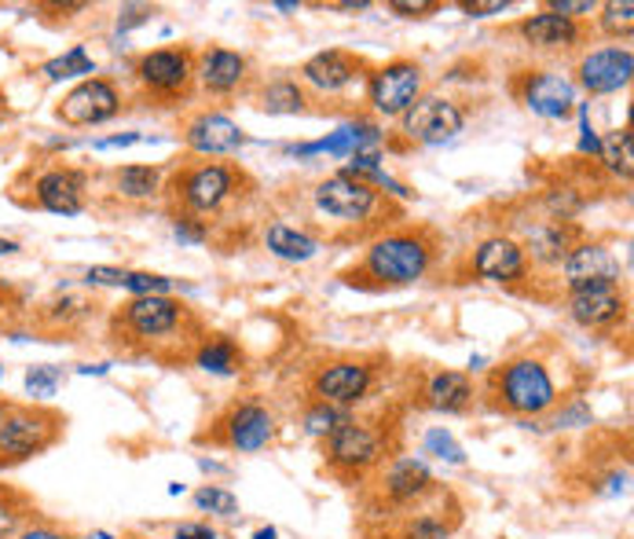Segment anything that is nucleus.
Returning a JSON list of instances; mask_svg holds the SVG:
<instances>
[{
  "instance_id": "1",
  "label": "nucleus",
  "mask_w": 634,
  "mask_h": 539,
  "mask_svg": "<svg viewBox=\"0 0 634 539\" xmlns=\"http://www.w3.org/2000/svg\"><path fill=\"white\" fill-rule=\"evenodd\" d=\"M110 338L122 348H133V353L166 359V348H176L180 356L195 353V345L206 334H198L195 313L184 302H176L173 294H147L129 297L125 305L110 313Z\"/></svg>"
},
{
  "instance_id": "2",
  "label": "nucleus",
  "mask_w": 634,
  "mask_h": 539,
  "mask_svg": "<svg viewBox=\"0 0 634 539\" xmlns=\"http://www.w3.org/2000/svg\"><path fill=\"white\" fill-rule=\"evenodd\" d=\"M440 254V235L432 228H392L370 238L356 268L341 272L349 286L359 291H400V286H415L418 279H426L437 265Z\"/></svg>"
},
{
  "instance_id": "3",
  "label": "nucleus",
  "mask_w": 634,
  "mask_h": 539,
  "mask_svg": "<svg viewBox=\"0 0 634 539\" xmlns=\"http://www.w3.org/2000/svg\"><path fill=\"white\" fill-rule=\"evenodd\" d=\"M312 209L319 217H327L330 224H345L359 228V232H386V217H397L400 209L392 206V198H386L378 187H370L367 180L334 173L327 180H319L312 187Z\"/></svg>"
},
{
  "instance_id": "4",
  "label": "nucleus",
  "mask_w": 634,
  "mask_h": 539,
  "mask_svg": "<svg viewBox=\"0 0 634 539\" xmlns=\"http://www.w3.org/2000/svg\"><path fill=\"white\" fill-rule=\"evenodd\" d=\"M488 401L496 412L536 418L547 415L561 396L550 367L539 356H513L488 375Z\"/></svg>"
},
{
  "instance_id": "5",
  "label": "nucleus",
  "mask_w": 634,
  "mask_h": 539,
  "mask_svg": "<svg viewBox=\"0 0 634 539\" xmlns=\"http://www.w3.org/2000/svg\"><path fill=\"white\" fill-rule=\"evenodd\" d=\"M249 184L246 173L239 166L228 162H195L176 169L173 180H169V198L176 206V217H191V221H203L206 217L220 213L231 198H235Z\"/></svg>"
},
{
  "instance_id": "6",
  "label": "nucleus",
  "mask_w": 634,
  "mask_h": 539,
  "mask_svg": "<svg viewBox=\"0 0 634 539\" xmlns=\"http://www.w3.org/2000/svg\"><path fill=\"white\" fill-rule=\"evenodd\" d=\"M139 88H144L147 99H155L158 107L180 103V99L191 96L195 88V52L184 45H169V48H150L136 59L133 66Z\"/></svg>"
},
{
  "instance_id": "7",
  "label": "nucleus",
  "mask_w": 634,
  "mask_h": 539,
  "mask_svg": "<svg viewBox=\"0 0 634 539\" xmlns=\"http://www.w3.org/2000/svg\"><path fill=\"white\" fill-rule=\"evenodd\" d=\"M386 452H389L386 433L375 422H356V418L341 422L324 441L327 466L341 477H364L386 458Z\"/></svg>"
},
{
  "instance_id": "8",
  "label": "nucleus",
  "mask_w": 634,
  "mask_h": 539,
  "mask_svg": "<svg viewBox=\"0 0 634 539\" xmlns=\"http://www.w3.org/2000/svg\"><path fill=\"white\" fill-rule=\"evenodd\" d=\"M510 88L532 114L547 122H565L580 103V88L572 85V77L553 74V70H517Z\"/></svg>"
},
{
  "instance_id": "9",
  "label": "nucleus",
  "mask_w": 634,
  "mask_h": 539,
  "mask_svg": "<svg viewBox=\"0 0 634 539\" xmlns=\"http://www.w3.org/2000/svg\"><path fill=\"white\" fill-rule=\"evenodd\" d=\"M422 96V66L415 59H389L367 74V103L378 118H404Z\"/></svg>"
},
{
  "instance_id": "10",
  "label": "nucleus",
  "mask_w": 634,
  "mask_h": 539,
  "mask_svg": "<svg viewBox=\"0 0 634 539\" xmlns=\"http://www.w3.org/2000/svg\"><path fill=\"white\" fill-rule=\"evenodd\" d=\"M63 418L45 407H8L0 422V455L4 458H34L59 441Z\"/></svg>"
},
{
  "instance_id": "11",
  "label": "nucleus",
  "mask_w": 634,
  "mask_h": 539,
  "mask_svg": "<svg viewBox=\"0 0 634 539\" xmlns=\"http://www.w3.org/2000/svg\"><path fill=\"white\" fill-rule=\"evenodd\" d=\"M466 128V107L448 96H418L415 107L400 118V133L418 147L451 144Z\"/></svg>"
},
{
  "instance_id": "12",
  "label": "nucleus",
  "mask_w": 634,
  "mask_h": 539,
  "mask_svg": "<svg viewBox=\"0 0 634 539\" xmlns=\"http://www.w3.org/2000/svg\"><path fill=\"white\" fill-rule=\"evenodd\" d=\"M623 272H627V265L606 238H583L558 268L565 294L587 291V286H620Z\"/></svg>"
},
{
  "instance_id": "13",
  "label": "nucleus",
  "mask_w": 634,
  "mask_h": 539,
  "mask_svg": "<svg viewBox=\"0 0 634 539\" xmlns=\"http://www.w3.org/2000/svg\"><path fill=\"white\" fill-rule=\"evenodd\" d=\"M375 378L378 371L367 364V359H330V364L316 367L312 371V396L319 404H330V407H356L359 401H367L370 389H375Z\"/></svg>"
},
{
  "instance_id": "14",
  "label": "nucleus",
  "mask_w": 634,
  "mask_h": 539,
  "mask_svg": "<svg viewBox=\"0 0 634 539\" xmlns=\"http://www.w3.org/2000/svg\"><path fill=\"white\" fill-rule=\"evenodd\" d=\"M122 88H118L110 77H85L77 82L70 93L59 99L56 118L70 128H88V125H103L110 118L122 114Z\"/></svg>"
},
{
  "instance_id": "15",
  "label": "nucleus",
  "mask_w": 634,
  "mask_h": 539,
  "mask_svg": "<svg viewBox=\"0 0 634 539\" xmlns=\"http://www.w3.org/2000/svg\"><path fill=\"white\" fill-rule=\"evenodd\" d=\"M466 268L473 279H485V283H499V286H521L532 275L525 249H521V243L513 235L480 238V243L470 249Z\"/></svg>"
},
{
  "instance_id": "16",
  "label": "nucleus",
  "mask_w": 634,
  "mask_h": 539,
  "mask_svg": "<svg viewBox=\"0 0 634 539\" xmlns=\"http://www.w3.org/2000/svg\"><path fill=\"white\" fill-rule=\"evenodd\" d=\"M634 77V56L627 45H601L580 56L576 63V88L590 96H612L627 88Z\"/></svg>"
},
{
  "instance_id": "17",
  "label": "nucleus",
  "mask_w": 634,
  "mask_h": 539,
  "mask_svg": "<svg viewBox=\"0 0 634 539\" xmlns=\"http://www.w3.org/2000/svg\"><path fill=\"white\" fill-rule=\"evenodd\" d=\"M34 192V206L45 209V213H59V217H77L85 209L88 198V173L70 166H52L41 169L29 184Z\"/></svg>"
},
{
  "instance_id": "18",
  "label": "nucleus",
  "mask_w": 634,
  "mask_h": 539,
  "mask_svg": "<svg viewBox=\"0 0 634 539\" xmlns=\"http://www.w3.org/2000/svg\"><path fill=\"white\" fill-rule=\"evenodd\" d=\"M627 291L623 286H587L565 294V313L583 331H612L627 319Z\"/></svg>"
},
{
  "instance_id": "19",
  "label": "nucleus",
  "mask_w": 634,
  "mask_h": 539,
  "mask_svg": "<svg viewBox=\"0 0 634 539\" xmlns=\"http://www.w3.org/2000/svg\"><path fill=\"white\" fill-rule=\"evenodd\" d=\"M364 74H370L364 56H352V52H345V48H327V52H316L301 63L297 82L316 88V93H324V96H338Z\"/></svg>"
},
{
  "instance_id": "20",
  "label": "nucleus",
  "mask_w": 634,
  "mask_h": 539,
  "mask_svg": "<svg viewBox=\"0 0 634 539\" xmlns=\"http://www.w3.org/2000/svg\"><path fill=\"white\" fill-rule=\"evenodd\" d=\"M217 426H220V441L235 448V452H265L276 441V415L257 401L235 404Z\"/></svg>"
},
{
  "instance_id": "21",
  "label": "nucleus",
  "mask_w": 634,
  "mask_h": 539,
  "mask_svg": "<svg viewBox=\"0 0 634 539\" xmlns=\"http://www.w3.org/2000/svg\"><path fill=\"white\" fill-rule=\"evenodd\" d=\"M517 34L532 52H576V48L587 41V29H583L580 19H565L558 12H536V15H525L517 23Z\"/></svg>"
},
{
  "instance_id": "22",
  "label": "nucleus",
  "mask_w": 634,
  "mask_h": 539,
  "mask_svg": "<svg viewBox=\"0 0 634 539\" xmlns=\"http://www.w3.org/2000/svg\"><path fill=\"white\" fill-rule=\"evenodd\" d=\"M184 144H187L191 155L220 158V155H235L239 147L246 144V133H243V125L231 122L228 114H220V111H198L195 118H187Z\"/></svg>"
},
{
  "instance_id": "23",
  "label": "nucleus",
  "mask_w": 634,
  "mask_h": 539,
  "mask_svg": "<svg viewBox=\"0 0 634 539\" xmlns=\"http://www.w3.org/2000/svg\"><path fill=\"white\" fill-rule=\"evenodd\" d=\"M583 243V228L576 221H536L525 232V261L528 268L539 265V268H561V261L572 254Z\"/></svg>"
},
{
  "instance_id": "24",
  "label": "nucleus",
  "mask_w": 634,
  "mask_h": 539,
  "mask_svg": "<svg viewBox=\"0 0 634 539\" xmlns=\"http://www.w3.org/2000/svg\"><path fill=\"white\" fill-rule=\"evenodd\" d=\"M249 77V59L235 48H206L195 56V82L206 88L209 96H235Z\"/></svg>"
},
{
  "instance_id": "25",
  "label": "nucleus",
  "mask_w": 634,
  "mask_h": 539,
  "mask_svg": "<svg viewBox=\"0 0 634 539\" xmlns=\"http://www.w3.org/2000/svg\"><path fill=\"white\" fill-rule=\"evenodd\" d=\"M364 147H381V128H378V122H370V118H356V122L338 125L334 133H327L324 139H316V144L290 147V155H297V158H316V155L349 158V155L364 151Z\"/></svg>"
},
{
  "instance_id": "26",
  "label": "nucleus",
  "mask_w": 634,
  "mask_h": 539,
  "mask_svg": "<svg viewBox=\"0 0 634 539\" xmlns=\"http://www.w3.org/2000/svg\"><path fill=\"white\" fill-rule=\"evenodd\" d=\"M429 488H432V470L426 466V458H415V455L392 458L389 470L381 474V495H386L392 506L418 503Z\"/></svg>"
},
{
  "instance_id": "27",
  "label": "nucleus",
  "mask_w": 634,
  "mask_h": 539,
  "mask_svg": "<svg viewBox=\"0 0 634 539\" xmlns=\"http://www.w3.org/2000/svg\"><path fill=\"white\" fill-rule=\"evenodd\" d=\"M88 286H118V291H129L133 297L147 294H173L176 279L158 275V272H136V268H114V265H93L85 272Z\"/></svg>"
},
{
  "instance_id": "28",
  "label": "nucleus",
  "mask_w": 634,
  "mask_h": 539,
  "mask_svg": "<svg viewBox=\"0 0 634 539\" xmlns=\"http://www.w3.org/2000/svg\"><path fill=\"white\" fill-rule=\"evenodd\" d=\"M422 396H426L432 412L462 415L473 404L477 389H473V378L466 371H432L426 378V385H422Z\"/></svg>"
},
{
  "instance_id": "29",
  "label": "nucleus",
  "mask_w": 634,
  "mask_h": 539,
  "mask_svg": "<svg viewBox=\"0 0 634 539\" xmlns=\"http://www.w3.org/2000/svg\"><path fill=\"white\" fill-rule=\"evenodd\" d=\"M265 249L271 257H279V261L305 265L319 254V238L305 232V228H294L286 221H271L265 228Z\"/></svg>"
},
{
  "instance_id": "30",
  "label": "nucleus",
  "mask_w": 634,
  "mask_h": 539,
  "mask_svg": "<svg viewBox=\"0 0 634 539\" xmlns=\"http://www.w3.org/2000/svg\"><path fill=\"white\" fill-rule=\"evenodd\" d=\"M96 313V302H88L82 294H56L52 302L37 308V323L48 331H77L85 327Z\"/></svg>"
},
{
  "instance_id": "31",
  "label": "nucleus",
  "mask_w": 634,
  "mask_h": 539,
  "mask_svg": "<svg viewBox=\"0 0 634 539\" xmlns=\"http://www.w3.org/2000/svg\"><path fill=\"white\" fill-rule=\"evenodd\" d=\"M191 359H195L198 371L206 375H217V378H231L243 371V348H239L231 338L224 334H214V338H203V342L195 345V353H191Z\"/></svg>"
},
{
  "instance_id": "32",
  "label": "nucleus",
  "mask_w": 634,
  "mask_h": 539,
  "mask_svg": "<svg viewBox=\"0 0 634 539\" xmlns=\"http://www.w3.org/2000/svg\"><path fill=\"white\" fill-rule=\"evenodd\" d=\"M305 103H308V93L297 77H271L257 93V107L265 114H301Z\"/></svg>"
},
{
  "instance_id": "33",
  "label": "nucleus",
  "mask_w": 634,
  "mask_h": 539,
  "mask_svg": "<svg viewBox=\"0 0 634 539\" xmlns=\"http://www.w3.org/2000/svg\"><path fill=\"white\" fill-rule=\"evenodd\" d=\"M162 176L158 166H122L114 173V192L125 203H150L162 195Z\"/></svg>"
},
{
  "instance_id": "34",
  "label": "nucleus",
  "mask_w": 634,
  "mask_h": 539,
  "mask_svg": "<svg viewBox=\"0 0 634 539\" xmlns=\"http://www.w3.org/2000/svg\"><path fill=\"white\" fill-rule=\"evenodd\" d=\"M601 166H606V173L612 180H623L627 184L631 173H634V136H631V128L623 125L617 128V133H609L606 139H601Z\"/></svg>"
},
{
  "instance_id": "35",
  "label": "nucleus",
  "mask_w": 634,
  "mask_h": 539,
  "mask_svg": "<svg viewBox=\"0 0 634 539\" xmlns=\"http://www.w3.org/2000/svg\"><path fill=\"white\" fill-rule=\"evenodd\" d=\"M45 82H74V77H96V59L85 52V45H74L66 48L63 56L48 59V63L41 66Z\"/></svg>"
},
{
  "instance_id": "36",
  "label": "nucleus",
  "mask_w": 634,
  "mask_h": 539,
  "mask_svg": "<svg viewBox=\"0 0 634 539\" xmlns=\"http://www.w3.org/2000/svg\"><path fill=\"white\" fill-rule=\"evenodd\" d=\"M598 26L601 34L612 37V41L620 45V37L627 41L631 29H634V4L631 0H609V4H598Z\"/></svg>"
},
{
  "instance_id": "37",
  "label": "nucleus",
  "mask_w": 634,
  "mask_h": 539,
  "mask_svg": "<svg viewBox=\"0 0 634 539\" xmlns=\"http://www.w3.org/2000/svg\"><path fill=\"white\" fill-rule=\"evenodd\" d=\"M23 382H26V393L34 396V401H48V396H56L59 385L66 382V371L56 364H37V367H29Z\"/></svg>"
},
{
  "instance_id": "38",
  "label": "nucleus",
  "mask_w": 634,
  "mask_h": 539,
  "mask_svg": "<svg viewBox=\"0 0 634 539\" xmlns=\"http://www.w3.org/2000/svg\"><path fill=\"white\" fill-rule=\"evenodd\" d=\"M349 412L345 407H330V404H312L308 412H305V433H312V437H319V441H327L330 433L341 426V422H349Z\"/></svg>"
},
{
  "instance_id": "39",
  "label": "nucleus",
  "mask_w": 634,
  "mask_h": 539,
  "mask_svg": "<svg viewBox=\"0 0 634 539\" xmlns=\"http://www.w3.org/2000/svg\"><path fill=\"white\" fill-rule=\"evenodd\" d=\"M195 506L198 511H209L217 517H235L239 514V499L228 492V488H217V485H206L195 492Z\"/></svg>"
},
{
  "instance_id": "40",
  "label": "nucleus",
  "mask_w": 634,
  "mask_h": 539,
  "mask_svg": "<svg viewBox=\"0 0 634 539\" xmlns=\"http://www.w3.org/2000/svg\"><path fill=\"white\" fill-rule=\"evenodd\" d=\"M426 455L444 458V463H451V466L466 463V452H462L459 441L448 433V429H429V433H426Z\"/></svg>"
},
{
  "instance_id": "41",
  "label": "nucleus",
  "mask_w": 634,
  "mask_h": 539,
  "mask_svg": "<svg viewBox=\"0 0 634 539\" xmlns=\"http://www.w3.org/2000/svg\"><path fill=\"white\" fill-rule=\"evenodd\" d=\"M451 525L437 514H418L404 525V539H448Z\"/></svg>"
},
{
  "instance_id": "42",
  "label": "nucleus",
  "mask_w": 634,
  "mask_h": 539,
  "mask_svg": "<svg viewBox=\"0 0 634 539\" xmlns=\"http://www.w3.org/2000/svg\"><path fill=\"white\" fill-rule=\"evenodd\" d=\"M576 111H580V144H576V151H580L583 158H598V151H601V136L594 133L587 103H576Z\"/></svg>"
},
{
  "instance_id": "43",
  "label": "nucleus",
  "mask_w": 634,
  "mask_h": 539,
  "mask_svg": "<svg viewBox=\"0 0 634 539\" xmlns=\"http://www.w3.org/2000/svg\"><path fill=\"white\" fill-rule=\"evenodd\" d=\"M173 238L184 246H203L209 238V228L203 221H191V217H173Z\"/></svg>"
},
{
  "instance_id": "44",
  "label": "nucleus",
  "mask_w": 634,
  "mask_h": 539,
  "mask_svg": "<svg viewBox=\"0 0 634 539\" xmlns=\"http://www.w3.org/2000/svg\"><path fill=\"white\" fill-rule=\"evenodd\" d=\"M389 12L400 19H429L440 12L437 0H389Z\"/></svg>"
},
{
  "instance_id": "45",
  "label": "nucleus",
  "mask_w": 634,
  "mask_h": 539,
  "mask_svg": "<svg viewBox=\"0 0 634 539\" xmlns=\"http://www.w3.org/2000/svg\"><path fill=\"white\" fill-rule=\"evenodd\" d=\"M547 12H558V15H565V19H583V15L598 12V4H594V0H550Z\"/></svg>"
},
{
  "instance_id": "46",
  "label": "nucleus",
  "mask_w": 634,
  "mask_h": 539,
  "mask_svg": "<svg viewBox=\"0 0 634 539\" xmlns=\"http://www.w3.org/2000/svg\"><path fill=\"white\" fill-rule=\"evenodd\" d=\"M553 429H576V426H590V407L587 404H572L565 412H558V418L550 422Z\"/></svg>"
},
{
  "instance_id": "47",
  "label": "nucleus",
  "mask_w": 634,
  "mask_h": 539,
  "mask_svg": "<svg viewBox=\"0 0 634 539\" xmlns=\"http://www.w3.org/2000/svg\"><path fill=\"white\" fill-rule=\"evenodd\" d=\"M459 8H462L466 15L485 19V15H502V12L510 8V0H488V4H485V0H466V4H459Z\"/></svg>"
},
{
  "instance_id": "48",
  "label": "nucleus",
  "mask_w": 634,
  "mask_h": 539,
  "mask_svg": "<svg viewBox=\"0 0 634 539\" xmlns=\"http://www.w3.org/2000/svg\"><path fill=\"white\" fill-rule=\"evenodd\" d=\"M139 133H122V136H107V139H96V151H118V147H133V144H139Z\"/></svg>"
},
{
  "instance_id": "49",
  "label": "nucleus",
  "mask_w": 634,
  "mask_h": 539,
  "mask_svg": "<svg viewBox=\"0 0 634 539\" xmlns=\"http://www.w3.org/2000/svg\"><path fill=\"white\" fill-rule=\"evenodd\" d=\"M176 539H217V532L209 525L187 522V525H176Z\"/></svg>"
},
{
  "instance_id": "50",
  "label": "nucleus",
  "mask_w": 634,
  "mask_h": 539,
  "mask_svg": "<svg viewBox=\"0 0 634 539\" xmlns=\"http://www.w3.org/2000/svg\"><path fill=\"white\" fill-rule=\"evenodd\" d=\"M15 532H19V514L12 511V506L0 503V539H8V536H15Z\"/></svg>"
},
{
  "instance_id": "51",
  "label": "nucleus",
  "mask_w": 634,
  "mask_h": 539,
  "mask_svg": "<svg viewBox=\"0 0 634 539\" xmlns=\"http://www.w3.org/2000/svg\"><path fill=\"white\" fill-rule=\"evenodd\" d=\"M147 15H150V8H125V12L118 15V29H122V34H125L129 26H139Z\"/></svg>"
},
{
  "instance_id": "52",
  "label": "nucleus",
  "mask_w": 634,
  "mask_h": 539,
  "mask_svg": "<svg viewBox=\"0 0 634 539\" xmlns=\"http://www.w3.org/2000/svg\"><path fill=\"white\" fill-rule=\"evenodd\" d=\"M15 539H66V536L56 532V528H48V525H37V528H26V532H19Z\"/></svg>"
},
{
  "instance_id": "53",
  "label": "nucleus",
  "mask_w": 634,
  "mask_h": 539,
  "mask_svg": "<svg viewBox=\"0 0 634 539\" xmlns=\"http://www.w3.org/2000/svg\"><path fill=\"white\" fill-rule=\"evenodd\" d=\"M338 12H367L370 0H341V4H334Z\"/></svg>"
},
{
  "instance_id": "54",
  "label": "nucleus",
  "mask_w": 634,
  "mask_h": 539,
  "mask_svg": "<svg viewBox=\"0 0 634 539\" xmlns=\"http://www.w3.org/2000/svg\"><path fill=\"white\" fill-rule=\"evenodd\" d=\"M19 249H23V246H19L15 238H4V235H0V257H15Z\"/></svg>"
},
{
  "instance_id": "55",
  "label": "nucleus",
  "mask_w": 634,
  "mask_h": 539,
  "mask_svg": "<svg viewBox=\"0 0 634 539\" xmlns=\"http://www.w3.org/2000/svg\"><path fill=\"white\" fill-rule=\"evenodd\" d=\"M107 371H110L107 364H85V367H77V375H96V378H99V375H107Z\"/></svg>"
},
{
  "instance_id": "56",
  "label": "nucleus",
  "mask_w": 634,
  "mask_h": 539,
  "mask_svg": "<svg viewBox=\"0 0 634 539\" xmlns=\"http://www.w3.org/2000/svg\"><path fill=\"white\" fill-rule=\"evenodd\" d=\"M8 308H12V294H8V286H0V316H4Z\"/></svg>"
},
{
  "instance_id": "57",
  "label": "nucleus",
  "mask_w": 634,
  "mask_h": 539,
  "mask_svg": "<svg viewBox=\"0 0 634 539\" xmlns=\"http://www.w3.org/2000/svg\"><path fill=\"white\" fill-rule=\"evenodd\" d=\"M254 539H279V532H276V528H257Z\"/></svg>"
},
{
  "instance_id": "58",
  "label": "nucleus",
  "mask_w": 634,
  "mask_h": 539,
  "mask_svg": "<svg viewBox=\"0 0 634 539\" xmlns=\"http://www.w3.org/2000/svg\"><path fill=\"white\" fill-rule=\"evenodd\" d=\"M276 8H279V12H297V8H301V4H297V0H279V4H276Z\"/></svg>"
},
{
  "instance_id": "59",
  "label": "nucleus",
  "mask_w": 634,
  "mask_h": 539,
  "mask_svg": "<svg viewBox=\"0 0 634 539\" xmlns=\"http://www.w3.org/2000/svg\"><path fill=\"white\" fill-rule=\"evenodd\" d=\"M8 407H12V404H4V401H0V422H4V415H8Z\"/></svg>"
},
{
  "instance_id": "60",
  "label": "nucleus",
  "mask_w": 634,
  "mask_h": 539,
  "mask_svg": "<svg viewBox=\"0 0 634 539\" xmlns=\"http://www.w3.org/2000/svg\"><path fill=\"white\" fill-rule=\"evenodd\" d=\"M0 133H4V114H0Z\"/></svg>"
},
{
  "instance_id": "61",
  "label": "nucleus",
  "mask_w": 634,
  "mask_h": 539,
  "mask_svg": "<svg viewBox=\"0 0 634 539\" xmlns=\"http://www.w3.org/2000/svg\"><path fill=\"white\" fill-rule=\"evenodd\" d=\"M0 382H4V364H0Z\"/></svg>"
}]
</instances>
